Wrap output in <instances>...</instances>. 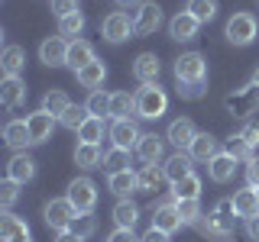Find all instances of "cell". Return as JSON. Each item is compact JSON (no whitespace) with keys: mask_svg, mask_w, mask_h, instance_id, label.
Listing matches in <instances>:
<instances>
[{"mask_svg":"<svg viewBox=\"0 0 259 242\" xmlns=\"http://www.w3.org/2000/svg\"><path fill=\"white\" fill-rule=\"evenodd\" d=\"M101 36L107 39L110 45H120V42H126V39H133V36H136V29H133V16L123 13V10H113L110 16H104V23H101Z\"/></svg>","mask_w":259,"mask_h":242,"instance_id":"cell-5","label":"cell"},{"mask_svg":"<svg viewBox=\"0 0 259 242\" xmlns=\"http://www.w3.org/2000/svg\"><path fill=\"white\" fill-rule=\"evenodd\" d=\"M20 236H29V223L23 216H13V213H4L0 220V239H20Z\"/></svg>","mask_w":259,"mask_h":242,"instance_id":"cell-33","label":"cell"},{"mask_svg":"<svg viewBox=\"0 0 259 242\" xmlns=\"http://www.w3.org/2000/svg\"><path fill=\"white\" fill-rule=\"evenodd\" d=\"M71 107V100H68V94L65 91H49L46 97H42V110L46 113H52L55 119H62V113Z\"/></svg>","mask_w":259,"mask_h":242,"instance_id":"cell-36","label":"cell"},{"mask_svg":"<svg viewBox=\"0 0 259 242\" xmlns=\"http://www.w3.org/2000/svg\"><path fill=\"white\" fill-rule=\"evenodd\" d=\"M78 139L88 142V145H101V139H104V116H88L84 126L78 129Z\"/></svg>","mask_w":259,"mask_h":242,"instance_id":"cell-35","label":"cell"},{"mask_svg":"<svg viewBox=\"0 0 259 242\" xmlns=\"http://www.w3.org/2000/svg\"><path fill=\"white\" fill-rule=\"evenodd\" d=\"M4 142L10 145L13 152H23V149H26V145H32L26 119H13V123H7V126H4Z\"/></svg>","mask_w":259,"mask_h":242,"instance_id":"cell-26","label":"cell"},{"mask_svg":"<svg viewBox=\"0 0 259 242\" xmlns=\"http://www.w3.org/2000/svg\"><path fill=\"white\" fill-rule=\"evenodd\" d=\"M175 207H178V213H182V223H185V226H194L201 216H204V213H201V204H198V200H175Z\"/></svg>","mask_w":259,"mask_h":242,"instance_id":"cell-42","label":"cell"},{"mask_svg":"<svg viewBox=\"0 0 259 242\" xmlns=\"http://www.w3.org/2000/svg\"><path fill=\"white\" fill-rule=\"evenodd\" d=\"M224 110L230 113V116H237V119H249L253 113H259V84H243L237 87L233 94H227L224 97Z\"/></svg>","mask_w":259,"mask_h":242,"instance_id":"cell-3","label":"cell"},{"mask_svg":"<svg viewBox=\"0 0 259 242\" xmlns=\"http://www.w3.org/2000/svg\"><path fill=\"white\" fill-rule=\"evenodd\" d=\"M168 110V94L159 84H143L136 91V116L140 119H162Z\"/></svg>","mask_w":259,"mask_h":242,"instance_id":"cell-2","label":"cell"},{"mask_svg":"<svg viewBox=\"0 0 259 242\" xmlns=\"http://www.w3.org/2000/svg\"><path fill=\"white\" fill-rule=\"evenodd\" d=\"M152 226L162 229V232H168V236L185 226L182 223V213H178V207H175V197H165L156 210H152Z\"/></svg>","mask_w":259,"mask_h":242,"instance_id":"cell-12","label":"cell"},{"mask_svg":"<svg viewBox=\"0 0 259 242\" xmlns=\"http://www.w3.org/2000/svg\"><path fill=\"white\" fill-rule=\"evenodd\" d=\"M7 242H32V236H20V239H7Z\"/></svg>","mask_w":259,"mask_h":242,"instance_id":"cell-55","label":"cell"},{"mask_svg":"<svg viewBox=\"0 0 259 242\" xmlns=\"http://www.w3.org/2000/svg\"><path fill=\"white\" fill-rule=\"evenodd\" d=\"M246 184L259 191V155H253V161H246Z\"/></svg>","mask_w":259,"mask_h":242,"instance_id":"cell-49","label":"cell"},{"mask_svg":"<svg viewBox=\"0 0 259 242\" xmlns=\"http://www.w3.org/2000/svg\"><path fill=\"white\" fill-rule=\"evenodd\" d=\"M23 65H26V52L20 45H7L4 55H0V68H4V78H20Z\"/></svg>","mask_w":259,"mask_h":242,"instance_id":"cell-28","label":"cell"},{"mask_svg":"<svg viewBox=\"0 0 259 242\" xmlns=\"http://www.w3.org/2000/svg\"><path fill=\"white\" fill-rule=\"evenodd\" d=\"M107 188H110V194H117L120 200H130V194H133V191H140L136 171H133V168H126V171L107 174Z\"/></svg>","mask_w":259,"mask_h":242,"instance_id":"cell-23","label":"cell"},{"mask_svg":"<svg viewBox=\"0 0 259 242\" xmlns=\"http://www.w3.org/2000/svg\"><path fill=\"white\" fill-rule=\"evenodd\" d=\"M178 84H207V58L201 52H182L175 58Z\"/></svg>","mask_w":259,"mask_h":242,"instance_id":"cell-4","label":"cell"},{"mask_svg":"<svg viewBox=\"0 0 259 242\" xmlns=\"http://www.w3.org/2000/svg\"><path fill=\"white\" fill-rule=\"evenodd\" d=\"M7 177L16 184H29L36 177V158L26 155V152H16L10 158V165H7Z\"/></svg>","mask_w":259,"mask_h":242,"instance_id":"cell-18","label":"cell"},{"mask_svg":"<svg viewBox=\"0 0 259 242\" xmlns=\"http://www.w3.org/2000/svg\"><path fill=\"white\" fill-rule=\"evenodd\" d=\"M162 171H165V181H168V184H175V181H182V177L194 174V158L188 155V152H175V155L165 158Z\"/></svg>","mask_w":259,"mask_h":242,"instance_id":"cell-19","label":"cell"},{"mask_svg":"<svg viewBox=\"0 0 259 242\" xmlns=\"http://www.w3.org/2000/svg\"><path fill=\"white\" fill-rule=\"evenodd\" d=\"M136 181H140V194H156L162 191V181H165V171L159 165H143L136 171Z\"/></svg>","mask_w":259,"mask_h":242,"instance_id":"cell-29","label":"cell"},{"mask_svg":"<svg viewBox=\"0 0 259 242\" xmlns=\"http://www.w3.org/2000/svg\"><path fill=\"white\" fill-rule=\"evenodd\" d=\"M107 242H140V239L133 236V229H113Z\"/></svg>","mask_w":259,"mask_h":242,"instance_id":"cell-51","label":"cell"},{"mask_svg":"<svg viewBox=\"0 0 259 242\" xmlns=\"http://www.w3.org/2000/svg\"><path fill=\"white\" fill-rule=\"evenodd\" d=\"M88 113H91V116H107L110 113V94H104L101 87H97V91H91V97H88Z\"/></svg>","mask_w":259,"mask_h":242,"instance_id":"cell-41","label":"cell"},{"mask_svg":"<svg viewBox=\"0 0 259 242\" xmlns=\"http://www.w3.org/2000/svg\"><path fill=\"white\" fill-rule=\"evenodd\" d=\"M130 113H136V94H130V91L110 94V113L107 116L110 119H126Z\"/></svg>","mask_w":259,"mask_h":242,"instance_id":"cell-31","label":"cell"},{"mask_svg":"<svg viewBox=\"0 0 259 242\" xmlns=\"http://www.w3.org/2000/svg\"><path fill=\"white\" fill-rule=\"evenodd\" d=\"M101 168H107V174L126 171V168H130V152H126V149H117V145H113L110 152H104V165H101Z\"/></svg>","mask_w":259,"mask_h":242,"instance_id":"cell-37","label":"cell"},{"mask_svg":"<svg viewBox=\"0 0 259 242\" xmlns=\"http://www.w3.org/2000/svg\"><path fill=\"white\" fill-rule=\"evenodd\" d=\"M253 84H259V68H256V71H253Z\"/></svg>","mask_w":259,"mask_h":242,"instance_id":"cell-56","label":"cell"},{"mask_svg":"<svg viewBox=\"0 0 259 242\" xmlns=\"http://www.w3.org/2000/svg\"><path fill=\"white\" fill-rule=\"evenodd\" d=\"M88 116H91V113H88V107H78V103H71V107L62 113L59 123H62L65 129H71V133H78V129L84 126V119H88Z\"/></svg>","mask_w":259,"mask_h":242,"instance_id":"cell-40","label":"cell"},{"mask_svg":"<svg viewBox=\"0 0 259 242\" xmlns=\"http://www.w3.org/2000/svg\"><path fill=\"white\" fill-rule=\"evenodd\" d=\"M65 197L71 200V207L78 210V213H94L97 207V184L91 177H75V181L68 184V194Z\"/></svg>","mask_w":259,"mask_h":242,"instance_id":"cell-8","label":"cell"},{"mask_svg":"<svg viewBox=\"0 0 259 242\" xmlns=\"http://www.w3.org/2000/svg\"><path fill=\"white\" fill-rule=\"evenodd\" d=\"M172 197L175 200H198L201 197V177L198 174H188L182 181L172 184Z\"/></svg>","mask_w":259,"mask_h":242,"instance_id":"cell-34","label":"cell"},{"mask_svg":"<svg viewBox=\"0 0 259 242\" xmlns=\"http://www.w3.org/2000/svg\"><path fill=\"white\" fill-rule=\"evenodd\" d=\"M227 152H230L237 161H253V149H249V145L240 139V133L230 136V142H227Z\"/></svg>","mask_w":259,"mask_h":242,"instance_id":"cell-45","label":"cell"},{"mask_svg":"<svg viewBox=\"0 0 259 242\" xmlns=\"http://www.w3.org/2000/svg\"><path fill=\"white\" fill-rule=\"evenodd\" d=\"M159 71H162V65H159V58H156L152 52L136 55V62H133V78L140 81V84H159Z\"/></svg>","mask_w":259,"mask_h":242,"instance_id":"cell-20","label":"cell"},{"mask_svg":"<svg viewBox=\"0 0 259 242\" xmlns=\"http://www.w3.org/2000/svg\"><path fill=\"white\" fill-rule=\"evenodd\" d=\"M136 158L143 161V165H159L162 155H165V139L156 133H143V139L136 142Z\"/></svg>","mask_w":259,"mask_h":242,"instance_id":"cell-14","label":"cell"},{"mask_svg":"<svg viewBox=\"0 0 259 242\" xmlns=\"http://www.w3.org/2000/svg\"><path fill=\"white\" fill-rule=\"evenodd\" d=\"M233 210H237V216H243V220H249V216L259 213V191L256 188H240L237 194H233Z\"/></svg>","mask_w":259,"mask_h":242,"instance_id":"cell-25","label":"cell"},{"mask_svg":"<svg viewBox=\"0 0 259 242\" xmlns=\"http://www.w3.org/2000/svg\"><path fill=\"white\" fill-rule=\"evenodd\" d=\"M140 4H143V0H117L120 10H130V7H140Z\"/></svg>","mask_w":259,"mask_h":242,"instance_id":"cell-54","label":"cell"},{"mask_svg":"<svg viewBox=\"0 0 259 242\" xmlns=\"http://www.w3.org/2000/svg\"><path fill=\"white\" fill-rule=\"evenodd\" d=\"M198 29H201V23L194 20V16H191L188 10L175 13L172 20H168V36H172L175 42H191V39L198 36Z\"/></svg>","mask_w":259,"mask_h":242,"instance_id":"cell-17","label":"cell"},{"mask_svg":"<svg viewBox=\"0 0 259 242\" xmlns=\"http://www.w3.org/2000/svg\"><path fill=\"white\" fill-rule=\"evenodd\" d=\"M68 42L71 39L65 36H49L42 45H39V62L49 65V68H62L68 65Z\"/></svg>","mask_w":259,"mask_h":242,"instance_id":"cell-11","label":"cell"},{"mask_svg":"<svg viewBox=\"0 0 259 242\" xmlns=\"http://www.w3.org/2000/svg\"><path fill=\"white\" fill-rule=\"evenodd\" d=\"M113 223H117V229H133V226L140 223V207H136L133 200H117V207H113Z\"/></svg>","mask_w":259,"mask_h":242,"instance_id":"cell-32","label":"cell"},{"mask_svg":"<svg viewBox=\"0 0 259 242\" xmlns=\"http://www.w3.org/2000/svg\"><path fill=\"white\" fill-rule=\"evenodd\" d=\"M42 216H46V226H49V229H55V232H68V226L75 223L78 210L71 207V200H68V197H55V200H49V204L42 207Z\"/></svg>","mask_w":259,"mask_h":242,"instance_id":"cell-6","label":"cell"},{"mask_svg":"<svg viewBox=\"0 0 259 242\" xmlns=\"http://www.w3.org/2000/svg\"><path fill=\"white\" fill-rule=\"evenodd\" d=\"M75 165L84 168V171H94V168L104 165V152L101 145H88V142H78L75 145Z\"/></svg>","mask_w":259,"mask_h":242,"instance_id":"cell-27","label":"cell"},{"mask_svg":"<svg viewBox=\"0 0 259 242\" xmlns=\"http://www.w3.org/2000/svg\"><path fill=\"white\" fill-rule=\"evenodd\" d=\"M194 136H198V129H194V123L191 119H172L168 123V129H165V142H172L178 152H188V145L194 142Z\"/></svg>","mask_w":259,"mask_h":242,"instance_id":"cell-16","label":"cell"},{"mask_svg":"<svg viewBox=\"0 0 259 242\" xmlns=\"http://www.w3.org/2000/svg\"><path fill=\"white\" fill-rule=\"evenodd\" d=\"M175 91H178L182 100H201V97L207 94V84H178Z\"/></svg>","mask_w":259,"mask_h":242,"instance_id":"cell-47","label":"cell"},{"mask_svg":"<svg viewBox=\"0 0 259 242\" xmlns=\"http://www.w3.org/2000/svg\"><path fill=\"white\" fill-rule=\"evenodd\" d=\"M159 26H162V7L156 4V0H143V4L136 7V13H133L136 36H152Z\"/></svg>","mask_w":259,"mask_h":242,"instance_id":"cell-9","label":"cell"},{"mask_svg":"<svg viewBox=\"0 0 259 242\" xmlns=\"http://www.w3.org/2000/svg\"><path fill=\"white\" fill-rule=\"evenodd\" d=\"M91 62H97L94 45H91V42H84V39H71V42H68V68L78 75V71H81V68H88Z\"/></svg>","mask_w":259,"mask_h":242,"instance_id":"cell-22","label":"cell"},{"mask_svg":"<svg viewBox=\"0 0 259 242\" xmlns=\"http://www.w3.org/2000/svg\"><path fill=\"white\" fill-rule=\"evenodd\" d=\"M49 4H52V0H49Z\"/></svg>","mask_w":259,"mask_h":242,"instance_id":"cell-57","label":"cell"},{"mask_svg":"<svg viewBox=\"0 0 259 242\" xmlns=\"http://www.w3.org/2000/svg\"><path fill=\"white\" fill-rule=\"evenodd\" d=\"M107 136H110V142L117 145V149H136V142L143 139V133H140V126H136V119H113L110 129H107Z\"/></svg>","mask_w":259,"mask_h":242,"instance_id":"cell-10","label":"cell"},{"mask_svg":"<svg viewBox=\"0 0 259 242\" xmlns=\"http://www.w3.org/2000/svg\"><path fill=\"white\" fill-rule=\"evenodd\" d=\"M237 165L240 161L233 158L230 152H217V155L207 161V177L214 184H227V181H233V174H237Z\"/></svg>","mask_w":259,"mask_h":242,"instance_id":"cell-15","label":"cell"},{"mask_svg":"<svg viewBox=\"0 0 259 242\" xmlns=\"http://www.w3.org/2000/svg\"><path fill=\"white\" fill-rule=\"evenodd\" d=\"M26 126H29V139H32V145H42V142L52 139L55 116H52V113H46L42 107H39L36 113H29V116H26Z\"/></svg>","mask_w":259,"mask_h":242,"instance_id":"cell-13","label":"cell"},{"mask_svg":"<svg viewBox=\"0 0 259 242\" xmlns=\"http://www.w3.org/2000/svg\"><path fill=\"white\" fill-rule=\"evenodd\" d=\"M240 139L256 152V149H259V126H256V123H246V126L240 129Z\"/></svg>","mask_w":259,"mask_h":242,"instance_id":"cell-48","label":"cell"},{"mask_svg":"<svg viewBox=\"0 0 259 242\" xmlns=\"http://www.w3.org/2000/svg\"><path fill=\"white\" fill-rule=\"evenodd\" d=\"M75 78H78L81 87H88V91H97V87L107 81V65H104V62H91L88 68H81Z\"/></svg>","mask_w":259,"mask_h":242,"instance_id":"cell-30","label":"cell"},{"mask_svg":"<svg viewBox=\"0 0 259 242\" xmlns=\"http://www.w3.org/2000/svg\"><path fill=\"white\" fill-rule=\"evenodd\" d=\"M26 100V81L23 78H4L0 81V103L4 110H16Z\"/></svg>","mask_w":259,"mask_h":242,"instance_id":"cell-21","label":"cell"},{"mask_svg":"<svg viewBox=\"0 0 259 242\" xmlns=\"http://www.w3.org/2000/svg\"><path fill=\"white\" fill-rule=\"evenodd\" d=\"M140 242H172V236H168V232H162V229H156V226H149V229L140 236Z\"/></svg>","mask_w":259,"mask_h":242,"instance_id":"cell-50","label":"cell"},{"mask_svg":"<svg viewBox=\"0 0 259 242\" xmlns=\"http://www.w3.org/2000/svg\"><path fill=\"white\" fill-rule=\"evenodd\" d=\"M227 42L230 45H249L256 39V32H259V26H256V16L253 13H233L230 20H227Z\"/></svg>","mask_w":259,"mask_h":242,"instance_id":"cell-7","label":"cell"},{"mask_svg":"<svg viewBox=\"0 0 259 242\" xmlns=\"http://www.w3.org/2000/svg\"><path fill=\"white\" fill-rule=\"evenodd\" d=\"M55 242H84V239L71 236V232H59V236H55Z\"/></svg>","mask_w":259,"mask_h":242,"instance_id":"cell-53","label":"cell"},{"mask_svg":"<svg viewBox=\"0 0 259 242\" xmlns=\"http://www.w3.org/2000/svg\"><path fill=\"white\" fill-rule=\"evenodd\" d=\"M16 197H20V184L7 177V181L0 184V207H4V213H10V210H13Z\"/></svg>","mask_w":259,"mask_h":242,"instance_id":"cell-44","label":"cell"},{"mask_svg":"<svg viewBox=\"0 0 259 242\" xmlns=\"http://www.w3.org/2000/svg\"><path fill=\"white\" fill-rule=\"evenodd\" d=\"M52 13L59 20H65L71 13H81V0H52Z\"/></svg>","mask_w":259,"mask_h":242,"instance_id":"cell-46","label":"cell"},{"mask_svg":"<svg viewBox=\"0 0 259 242\" xmlns=\"http://www.w3.org/2000/svg\"><path fill=\"white\" fill-rule=\"evenodd\" d=\"M84 32V13H71L59 20V36H81Z\"/></svg>","mask_w":259,"mask_h":242,"instance_id":"cell-43","label":"cell"},{"mask_svg":"<svg viewBox=\"0 0 259 242\" xmlns=\"http://www.w3.org/2000/svg\"><path fill=\"white\" fill-rule=\"evenodd\" d=\"M198 23H210L217 16V0H188V7H185Z\"/></svg>","mask_w":259,"mask_h":242,"instance_id":"cell-38","label":"cell"},{"mask_svg":"<svg viewBox=\"0 0 259 242\" xmlns=\"http://www.w3.org/2000/svg\"><path fill=\"white\" fill-rule=\"evenodd\" d=\"M68 232H71V236H78V239H91L94 232H97V220H94V213H78V216H75V223L68 226Z\"/></svg>","mask_w":259,"mask_h":242,"instance_id":"cell-39","label":"cell"},{"mask_svg":"<svg viewBox=\"0 0 259 242\" xmlns=\"http://www.w3.org/2000/svg\"><path fill=\"white\" fill-rule=\"evenodd\" d=\"M217 152H221V145H217V139H214L210 133H198V136H194V142L188 145V155H191L194 161H201V165H207V161L214 158Z\"/></svg>","mask_w":259,"mask_h":242,"instance_id":"cell-24","label":"cell"},{"mask_svg":"<svg viewBox=\"0 0 259 242\" xmlns=\"http://www.w3.org/2000/svg\"><path fill=\"white\" fill-rule=\"evenodd\" d=\"M246 236L253 239V242H259V213H256V216H249V220H246Z\"/></svg>","mask_w":259,"mask_h":242,"instance_id":"cell-52","label":"cell"},{"mask_svg":"<svg viewBox=\"0 0 259 242\" xmlns=\"http://www.w3.org/2000/svg\"><path fill=\"white\" fill-rule=\"evenodd\" d=\"M233 220H237L233 197H224V200L214 204V210H210L207 216H201V220L194 223V229H198L201 236H207V232H214V236H233Z\"/></svg>","mask_w":259,"mask_h":242,"instance_id":"cell-1","label":"cell"}]
</instances>
